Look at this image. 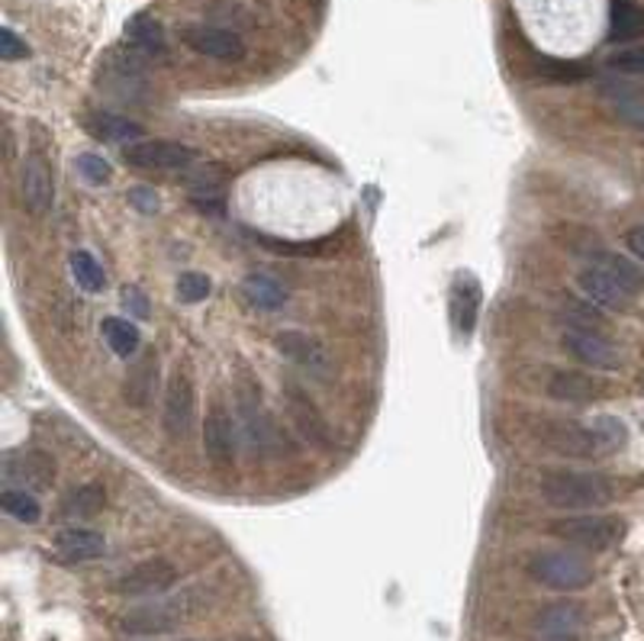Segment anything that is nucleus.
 Here are the masks:
<instances>
[{
  "label": "nucleus",
  "mask_w": 644,
  "mask_h": 641,
  "mask_svg": "<svg viewBox=\"0 0 644 641\" xmlns=\"http://www.w3.org/2000/svg\"><path fill=\"white\" fill-rule=\"evenodd\" d=\"M609 72L619 75H644V46H622L606 59Z\"/></svg>",
  "instance_id": "c9c22d12"
},
{
  "label": "nucleus",
  "mask_w": 644,
  "mask_h": 641,
  "mask_svg": "<svg viewBox=\"0 0 644 641\" xmlns=\"http://www.w3.org/2000/svg\"><path fill=\"white\" fill-rule=\"evenodd\" d=\"M283 403H287V413L293 419V426L300 429V436L323 449V452H332L336 449V439H332V429H329V419L323 416V410L313 403V397L306 393V387H300L296 380H283Z\"/></svg>",
  "instance_id": "6e6552de"
},
{
  "label": "nucleus",
  "mask_w": 644,
  "mask_h": 641,
  "mask_svg": "<svg viewBox=\"0 0 644 641\" xmlns=\"http://www.w3.org/2000/svg\"><path fill=\"white\" fill-rule=\"evenodd\" d=\"M593 265H603L606 272H613V275L619 277V280H622V284H626L629 290H635V293H639V290L644 287L642 272H639V268H635L632 262L619 259V255H609V252H596V262H593Z\"/></svg>",
  "instance_id": "f704fd0d"
},
{
  "label": "nucleus",
  "mask_w": 644,
  "mask_h": 641,
  "mask_svg": "<svg viewBox=\"0 0 644 641\" xmlns=\"http://www.w3.org/2000/svg\"><path fill=\"white\" fill-rule=\"evenodd\" d=\"M203 452L216 470H229L236 464V423L223 403H213L203 416Z\"/></svg>",
  "instance_id": "2eb2a0df"
},
{
  "label": "nucleus",
  "mask_w": 644,
  "mask_h": 641,
  "mask_svg": "<svg viewBox=\"0 0 644 641\" xmlns=\"http://www.w3.org/2000/svg\"><path fill=\"white\" fill-rule=\"evenodd\" d=\"M535 72L548 81H564V85H573V81H583L590 75L586 65L580 62H560V59H539L535 62Z\"/></svg>",
  "instance_id": "473e14b6"
},
{
  "label": "nucleus",
  "mask_w": 644,
  "mask_h": 641,
  "mask_svg": "<svg viewBox=\"0 0 644 641\" xmlns=\"http://www.w3.org/2000/svg\"><path fill=\"white\" fill-rule=\"evenodd\" d=\"M616 483L593 470H548L542 477V500L554 510H596L613 503Z\"/></svg>",
  "instance_id": "f257e3e1"
},
{
  "label": "nucleus",
  "mask_w": 644,
  "mask_h": 641,
  "mask_svg": "<svg viewBox=\"0 0 644 641\" xmlns=\"http://www.w3.org/2000/svg\"><path fill=\"white\" fill-rule=\"evenodd\" d=\"M236 403H239L245 442H249L258 455H272L277 449V442H283V439L277 436V426L275 419H272V413L262 406V390H258L255 374L239 370V377H236Z\"/></svg>",
  "instance_id": "20e7f679"
},
{
  "label": "nucleus",
  "mask_w": 644,
  "mask_h": 641,
  "mask_svg": "<svg viewBox=\"0 0 644 641\" xmlns=\"http://www.w3.org/2000/svg\"><path fill=\"white\" fill-rule=\"evenodd\" d=\"M480 303H483V290L480 280L473 275H458L452 280V323L458 329V336H473L477 319H480Z\"/></svg>",
  "instance_id": "6ab92c4d"
},
{
  "label": "nucleus",
  "mask_w": 644,
  "mask_h": 641,
  "mask_svg": "<svg viewBox=\"0 0 644 641\" xmlns=\"http://www.w3.org/2000/svg\"><path fill=\"white\" fill-rule=\"evenodd\" d=\"M129 203H132L139 213H155V210H159V197H155V190L146 187V184H136V187L129 190Z\"/></svg>",
  "instance_id": "ea45409f"
},
{
  "label": "nucleus",
  "mask_w": 644,
  "mask_h": 641,
  "mask_svg": "<svg viewBox=\"0 0 644 641\" xmlns=\"http://www.w3.org/2000/svg\"><path fill=\"white\" fill-rule=\"evenodd\" d=\"M100 332H103V342L110 345V352L116 359H132L142 345V336H139V326L129 323L126 316H106L100 323Z\"/></svg>",
  "instance_id": "cd10ccee"
},
{
  "label": "nucleus",
  "mask_w": 644,
  "mask_h": 641,
  "mask_svg": "<svg viewBox=\"0 0 644 641\" xmlns=\"http://www.w3.org/2000/svg\"><path fill=\"white\" fill-rule=\"evenodd\" d=\"M119 159L139 172H187L197 162V152L175 139H139L123 146Z\"/></svg>",
  "instance_id": "423d86ee"
},
{
  "label": "nucleus",
  "mask_w": 644,
  "mask_h": 641,
  "mask_svg": "<svg viewBox=\"0 0 644 641\" xmlns=\"http://www.w3.org/2000/svg\"><path fill=\"white\" fill-rule=\"evenodd\" d=\"M554 539L573 545L580 551H609L616 549L626 536V519L622 516H606V513H583V516H567L548 526Z\"/></svg>",
  "instance_id": "7ed1b4c3"
},
{
  "label": "nucleus",
  "mask_w": 644,
  "mask_h": 641,
  "mask_svg": "<svg viewBox=\"0 0 644 641\" xmlns=\"http://www.w3.org/2000/svg\"><path fill=\"white\" fill-rule=\"evenodd\" d=\"M210 290H213L210 277L200 275V272H185V275L178 277V297L185 303H203L210 297Z\"/></svg>",
  "instance_id": "4c0bfd02"
},
{
  "label": "nucleus",
  "mask_w": 644,
  "mask_h": 641,
  "mask_svg": "<svg viewBox=\"0 0 644 641\" xmlns=\"http://www.w3.org/2000/svg\"><path fill=\"white\" fill-rule=\"evenodd\" d=\"M123 303H126V306H132V310H136V316H142V319L149 316V306L142 303V293H139L136 287H123Z\"/></svg>",
  "instance_id": "a19ab883"
},
{
  "label": "nucleus",
  "mask_w": 644,
  "mask_h": 641,
  "mask_svg": "<svg viewBox=\"0 0 644 641\" xmlns=\"http://www.w3.org/2000/svg\"><path fill=\"white\" fill-rule=\"evenodd\" d=\"M155 390H159V359L155 355H146L142 362H136L132 370H129V377L123 384V397H126L129 406L146 410L152 403Z\"/></svg>",
  "instance_id": "b1692460"
},
{
  "label": "nucleus",
  "mask_w": 644,
  "mask_h": 641,
  "mask_svg": "<svg viewBox=\"0 0 644 641\" xmlns=\"http://www.w3.org/2000/svg\"><path fill=\"white\" fill-rule=\"evenodd\" d=\"M75 172L85 178L88 184H110L113 178V168H110V162L106 159H100L97 152H81L78 159H75Z\"/></svg>",
  "instance_id": "e433bc0d"
},
{
  "label": "nucleus",
  "mask_w": 644,
  "mask_h": 641,
  "mask_svg": "<svg viewBox=\"0 0 644 641\" xmlns=\"http://www.w3.org/2000/svg\"><path fill=\"white\" fill-rule=\"evenodd\" d=\"M539 632L545 636H573L580 626H583V606L580 603H570V600H560V603H548L539 619H535Z\"/></svg>",
  "instance_id": "bb28decb"
},
{
  "label": "nucleus",
  "mask_w": 644,
  "mask_h": 641,
  "mask_svg": "<svg viewBox=\"0 0 644 641\" xmlns=\"http://www.w3.org/2000/svg\"><path fill=\"white\" fill-rule=\"evenodd\" d=\"M626 246L632 249V255L644 262V223L642 226H635V229H629V236H626Z\"/></svg>",
  "instance_id": "79ce46f5"
},
{
  "label": "nucleus",
  "mask_w": 644,
  "mask_h": 641,
  "mask_svg": "<svg viewBox=\"0 0 644 641\" xmlns=\"http://www.w3.org/2000/svg\"><path fill=\"white\" fill-rule=\"evenodd\" d=\"M0 55H3V62H23V59H29V46L20 33L3 26L0 29Z\"/></svg>",
  "instance_id": "58836bf2"
},
{
  "label": "nucleus",
  "mask_w": 644,
  "mask_h": 641,
  "mask_svg": "<svg viewBox=\"0 0 644 641\" xmlns=\"http://www.w3.org/2000/svg\"><path fill=\"white\" fill-rule=\"evenodd\" d=\"M560 316L570 329H590L599 332L606 326V313L593 303V300H577V297H564L560 303Z\"/></svg>",
  "instance_id": "c756f323"
},
{
  "label": "nucleus",
  "mask_w": 644,
  "mask_h": 641,
  "mask_svg": "<svg viewBox=\"0 0 644 641\" xmlns=\"http://www.w3.org/2000/svg\"><path fill=\"white\" fill-rule=\"evenodd\" d=\"M85 129L97 142H113V146H129V142L146 139V133L136 120H126L119 113H103V110L85 116Z\"/></svg>",
  "instance_id": "4be33fe9"
},
{
  "label": "nucleus",
  "mask_w": 644,
  "mask_h": 641,
  "mask_svg": "<svg viewBox=\"0 0 644 641\" xmlns=\"http://www.w3.org/2000/svg\"><path fill=\"white\" fill-rule=\"evenodd\" d=\"M193 416H197V393H193V380L185 370H175L168 387H165V413H162V426L168 432L172 442H185L193 429Z\"/></svg>",
  "instance_id": "f8f14e48"
},
{
  "label": "nucleus",
  "mask_w": 644,
  "mask_h": 641,
  "mask_svg": "<svg viewBox=\"0 0 644 641\" xmlns=\"http://www.w3.org/2000/svg\"><path fill=\"white\" fill-rule=\"evenodd\" d=\"M242 297H245L249 306L272 313V310H280L287 303V287L277 277L265 275V272H252L242 280Z\"/></svg>",
  "instance_id": "393cba45"
},
{
  "label": "nucleus",
  "mask_w": 644,
  "mask_h": 641,
  "mask_svg": "<svg viewBox=\"0 0 644 641\" xmlns=\"http://www.w3.org/2000/svg\"><path fill=\"white\" fill-rule=\"evenodd\" d=\"M3 474H7V480H16L23 490L26 487H49L52 477H55V461L39 449L13 452L10 458L3 461Z\"/></svg>",
  "instance_id": "a211bd4d"
},
{
  "label": "nucleus",
  "mask_w": 644,
  "mask_h": 641,
  "mask_svg": "<svg viewBox=\"0 0 644 641\" xmlns=\"http://www.w3.org/2000/svg\"><path fill=\"white\" fill-rule=\"evenodd\" d=\"M529 574L557 593H577L586 590L596 577L593 564L573 551H539L529 557Z\"/></svg>",
  "instance_id": "39448f33"
},
{
  "label": "nucleus",
  "mask_w": 644,
  "mask_h": 641,
  "mask_svg": "<svg viewBox=\"0 0 644 641\" xmlns=\"http://www.w3.org/2000/svg\"><path fill=\"white\" fill-rule=\"evenodd\" d=\"M103 503H106V493L100 483H81L62 500V513L68 519H93L103 510Z\"/></svg>",
  "instance_id": "c85d7f7f"
},
{
  "label": "nucleus",
  "mask_w": 644,
  "mask_h": 641,
  "mask_svg": "<svg viewBox=\"0 0 644 641\" xmlns=\"http://www.w3.org/2000/svg\"><path fill=\"white\" fill-rule=\"evenodd\" d=\"M593 426H596V436H599L603 455H613V452H619V449L629 442V429H626V423H622V419H616V416H596V419H593Z\"/></svg>",
  "instance_id": "72a5a7b5"
},
{
  "label": "nucleus",
  "mask_w": 644,
  "mask_h": 641,
  "mask_svg": "<svg viewBox=\"0 0 644 641\" xmlns=\"http://www.w3.org/2000/svg\"><path fill=\"white\" fill-rule=\"evenodd\" d=\"M126 39L132 46V52H139L142 59H155V55H165L168 52V36H165V26L152 16V13H132L126 20Z\"/></svg>",
  "instance_id": "412c9836"
},
{
  "label": "nucleus",
  "mask_w": 644,
  "mask_h": 641,
  "mask_svg": "<svg viewBox=\"0 0 644 641\" xmlns=\"http://www.w3.org/2000/svg\"><path fill=\"white\" fill-rule=\"evenodd\" d=\"M178 583V567L168 557H149L136 567H129L116 583L113 593L119 596H159Z\"/></svg>",
  "instance_id": "9b49d317"
},
{
  "label": "nucleus",
  "mask_w": 644,
  "mask_h": 641,
  "mask_svg": "<svg viewBox=\"0 0 644 641\" xmlns=\"http://www.w3.org/2000/svg\"><path fill=\"white\" fill-rule=\"evenodd\" d=\"M20 203L36 219L49 216V210L55 203V178H52V165H49L42 149H29V155L23 159V168H20Z\"/></svg>",
  "instance_id": "1a4fd4ad"
},
{
  "label": "nucleus",
  "mask_w": 644,
  "mask_h": 641,
  "mask_svg": "<svg viewBox=\"0 0 644 641\" xmlns=\"http://www.w3.org/2000/svg\"><path fill=\"white\" fill-rule=\"evenodd\" d=\"M226 181H229V172L226 165L219 162H210V165H200L187 175V190H190V200L206 210V213H223V193H226Z\"/></svg>",
  "instance_id": "f3484780"
},
{
  "label": "nucleus",
  "mask_w": 644,
  "mask_h": 641,
  "mask_svg": "<svg viewBox=\"0 0 644 641\" xmlns=\"http://www.w3.org/2000/svg\"><path fill=\"white\" fill-rule=\"evenodd\" d=\"M52 549H55V554H59L62 561L78 564V561H93V557H100V554L106 551V539H103L100 532H93V529L72 526V529L55 532Z\"/></svg>",
  "instance_id": "5701e85b"
},
{
  "label": "nucleus",
  "mask_w": 644,
  "mask_h": 641,
  "mask_svg": "<svg viewBox=\"0 0 644 641\" xmlns=\"http://www.w3.org/2000/svg\"><path fill=\"white\" fill-rule=\"evenodd\" d=\"M203 609L197 590H187L175 600H162V603H149V606H136L129 613L119 616V629L126 636H136V639H152V636H168L175 632L178 626L190 623L197 613Z\"/></svg>",
  "instance_id": "f03ea898"
},
{
  "label": "nucleus",
  "mask_w": 644,
  "mask_h": 641,
  "mask_svg": "<svg viewBox=\"0 0 644 641\" xmlns=\"http://www.w3.org/2000/svg\"><path fill=\"white\" fill-rule=\"evenodd\" d=\"M603 384L599 377H590L583 370H554L548 377V397L557 403H593L596 397H603Z\"/></svg>",
  "instance_id": "aec40b11"
},
{
  "label": "nucleus",
  "mask_w": 644,
  "mask_h": 641,
  "mask_svg": "<svg viewBox=\"0 0 644 641\" xmlns=\"http://www.w3.org/2000/svg\"><path fill=\"white\" fill-rule=\"evenodd\" d=\"M577 287L586 293V300H593L599 310H609V313H629L635 306V290H629L619 277L613 272H606L603 265H586L580 275H577Z\"/></svg>",
  "instance_id": "4468645a"
},
{
  "label": "nucleus",
  "mask_w": 644,
  "mask_h": 641,
  "mask_svg": "<svg viewBox=\"0 0 644 641\" xmlns=\"http://www.w3.org/2000/svg\"><path fill=\"white\" fill-rule=\"evenodd\" d=\"M68 265H72L75 284H78L81 290H88V293H100V290L106 287V275H103V265H100V262L93 259L91 252H85V249L72 252Z\"/></svg>",
  "instance_id": "2f4dec72"
},
{
  "label": "nucleus",
  "mask_w": 644,
  "mask_h": 641,
  "mask_svg": "<svg viewBox=\"0 0 644 641\" xmlns=\"http://www.w3.org/2000/svg\"><path fill=\"white\" fill-rule=\"evenodd\" d=\"M275 345L277 352L287 362H293L300 370L316 374V377H326L329 374V352H326V345L319 339H313V336H306L300 329H283V332L275 336Z\"/></svg>",
  "instance_id": "dca6fc26"
},
{
  "label": "nucleus",
  "mask_w": 644,
  "mask_h": 641,
  "mask_svg": "<svg viewBox=\"0 0 644 641\" xmlns=\"http://www.w3.org/2000/svg\"><path fill=\"white\" fill-rule=\"evenodd\" d=\"M181 42L190 52L203 55V59H216V62H242L245 59V42L236 29L226 26H210V23H190L181 29Z\"/></svg>",
  "instance_id": "9d476101"
},
{
  "label": "nucleus",
  "mask_w": 644,
  "mask_h": 641,
  "mask_svg": "<svg viewBox=\"0 0 644 641\" xmlns=\"http://www.w3.org/2000/svg\"><path fill=\"white\" fill-rule=\"evenodd\" d=\"M554 641H577L573 636H554Z\"/></svg>",
  "instance_id": "37998d69"
},
{
  "label": "nucleus",
  "mask_w": 644,
  "mask_h": 641,
  "mask_svg": "<svg viewBox=\"0 0 644 641\" xmlns=\"http://www.w3.org/2000/svg\"><path fill=\"white\" fill-rule=\"evenodd\" d=\"M539 439L545 449H552L560 458H603V445L593 423H573V419H548L539 429Z\"/></svg>",
  "instance_id": "0eeeda50"
},
{
  "label": "nucleus",
  "mask_w": 644,
  "mask_h": 641,
  "mask_svg": "<svg viewBox=\"0 0 644 641\" xmlns=\"http://www.w3.org/2000/svg\"><path fill=\"white\" fill-rule=\"evenodd\" d=\"M560 345L570 359H577L580 365L590 370H619L622 367V355L619 349L603 336V332H590V329H564L560 332Z\"/></svg>",
  "instance_id": "ddd939ff"
},
{
  "label": "nucleus",
  "mask_w": 644,
  "mask_h": 641,
  "mask_svg": "<svg viewBox=\"0 0 644 641\" xmlns=\"http://www.w3.org/2000/svg\"><path fill=\"white\" fill-rule=\"evenodd\" d=\"M644 36V10L635 0H613L609 7V39L635 42Z\"/></svg>",
  "instance_id": "a878e982"
},
{
  "label": "nucleus",
  "mask_w": 644,
  "mask_h": 641,
  "mask_svg": "<svg viewBox=\"0 0 644 641\" xmlns=\"http://www.w3.org/2000/svg\"><path fill=\"white\" fill-rule=\"evenodd\" d=\"M3 513H7V516H13V519H16V523H23V526H36V523L42 519V506H39V500H36L29 490H23V487L3 490Z\"/></svg>",
  "instance_id": "7c9ffc66"
}]
</instances>
